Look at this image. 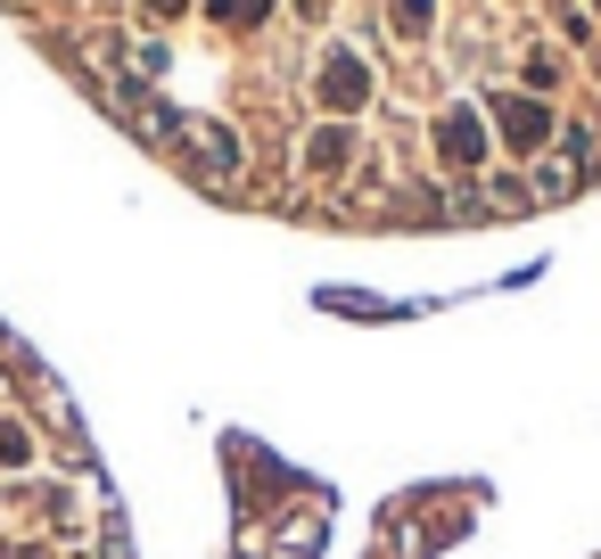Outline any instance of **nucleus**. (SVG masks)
Instances as JSON below:
<instances>
[{
  "instance_id": "7",
  "label": "nucleus",
  "mask_w": 601,
  "mask_h": 559,
  "mask_svg": "<svg viewBox=\"0 0 601 559\" xmlns=\"http://www.w3.org/2000/svg\"><path fill=\"white\" fill-rule=\"evenodd\" d=\"M255 9H272V0H222L215 17H231V25H239V17H255Z\"/></svg>"
},
{
  "instance_id": "6",
  "label": "nucleus",
  "mask_w": 601,
  "mask_h": 559,
  "mask_svg": "<svg viewBox=\"0 0 601 559\" xmlns=\"http://www.w3.org/2000/svg\"><path fill=\"white\" fill-rule=\"evenodd\" d=\"M396 25H404V33H420V25H428V0H396Z\"/></svg>"
},
{
  "instance_id": "5",
  "label": "nucleus",
  "mask_w": 601,
  "mask_h": 559,
  "mask_svg": "<svg viewBox=\"0 0 601 559\" xmlns=\"http://www.w3.org/2000/svg\"><path fill=\"white\" fill-rule=\"evenodd\" d=\"M25 461H33V436L17 419H0V469H25Z\"/></svg>"
},
{
  "instance_id": "4",
  "label": "nucleus",
  "mask_w": 601,
  "mask_h": 559,
  "mask_svg": "<svg viewBox=\"0 0 601 559\" xmlns=\"http://www.w3.org/2000/svg\"><path fill=\"white\" fill-rule=\"evenodd\" d=\"M347 156H354V140H347V132H314V149H305V165H314V173H338V165H347Z\"/></svg>"
},
{
  "instance_id": "8",
  "label": "nucleus",
  "mask_w": 601,
  "mask_h": 559,
  "mask_svg": "<svg viewBox=\"0 0 601 559\" xmlns=\"http://www.w3.org/2000/svg\"><path fill=\"white\" fill-rule=\"evenodd\" d=\"M149 9H157V17H174V9H182V0H149Z\"/></svg>"
},
{
  "instance_id": "1",
  "label": "nucleus",
  "mask_w": 601,
  "mask_h": 559,
  "mask_svg": "<svg viewBox=\"0 0 601 559\" xmlns=\"http://www.w3.org/2000/svg\"><path fill=\"white\" fill-rule=\"evenodd\" d=\"M503 140L511 149H544V140H553V108H544V99H503Z\"/></svg>"
},
{
  "instance_id": "2",
  "label": "nucleus",
  "mask_w": 601,
  "mask_h": 559,
  "mask_svg": "<svg viewBox=\"0 0 601 559\" xmlns=\"http://www.w3.org/2000/svg\"><path fill=\"white\" fill-rule=\"evenodd\" d=\"M437 149H445V165H478V156H487V124H478L470 108H454L437 124Z\"/></svg>"
},
{
  "instance_id": "3",
  "label": "nucleus",
  "mask_w": 601,
  "mask_h": 559,
  "mask_svg": "<svg viewBox=\"0 0 601 559\" xmlns=\"http://www.w3.org/2000/svg\"><path fill=\"white\" fill-rule=\"evenodd\" d=\"M363 91H371V83H363V66H354L347 50H338V58L321 66V99H330V108H363Z\"/></svg>"
}]
</instances>
